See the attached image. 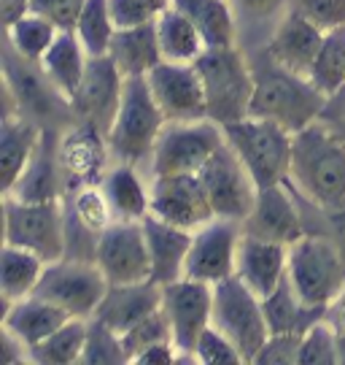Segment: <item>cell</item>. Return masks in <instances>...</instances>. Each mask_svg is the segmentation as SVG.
Instances as JSON below:
<instances>
[{
  "instance_id": "cell-1",
  "label": "cell",
  "mask_w": 345,
  "mask_h": 365,
  "mask_svg": "<svg viewBox=\"0 0 345 365\" xmlns=\"http://www.w3.org/2000/svg\"><path fill=\"white\" fill-rule=\"evenodd\" d=\"M289 182L324 214L345 209V138L324 119L294 133Z\"/></svg>"
},
{
  "instance_id": "cell-2",
  "label": "cell",
  "mask_w": 345,
  "mask_h": 365,
  "mask_svg": "<svg viewBox=\"0 0 345 365\" xmlns=\"http://www.w3.org/2000/svg\"><path fill=\"white\" fill-rule=\"evenodd\" d=\"M327 95L302 73L278 66L267 54L254 66V98L248 117L270 119L292 135L319 122L327 108Z\"/></svg>"
},
{
  "instance_id": "cell-3",
  "label": "cell",
  "mask_w": 345,
  "mask_h": 365,
  "mask_svg": "<svg viewBox=\"0 0 345 365\" xmlns=\"http://www.w3.org/2000/svg\"><path fill=\"white\" fill-rule=\"evenodd\" d=\"M165 114L156 106L146 76H127L124 78V92H122V103L116 111V119L108 133V146L111 157L116 163H127V165H141L152 163L154 144L159 138V133L165 128Z\"/></svg>"
},
{
  "instance_id": "cell-4",
  "label": "cell",
  "mask_w": 345,
  "mask_h": 365,
  "mask_svg": "<svg viewBox=\"0 0 345 365\" xmlns=\"http://www.w3.org/2000/svg\"><path fill=\"white\" fill-rule=\"evenodd\" d=\"M194 66L203 76L208 119L230 125L248 117L254 98V68L245 63L238 46L205 49Z\"/></svg>"
},
{
  "instance_id": "cell-5",
  "label": "cell",
  "mask_w": 345,
  "mask_h": 365,
  "mask_svg": "<svg viewBox=\"0 0 345 365\" xmlns=\"http://www.w3.org/2000/svg\"><path fill=\"white\" fill-rule=\"evenodd\" d=\"M227 144L238 152L256 187H275L289 182L292 170V144L294 135L281 125L259 117H243L230 125H221Z\"/></svg>"
},
{
  "instance_id": "cell-6",
  "label": "cell",
  "mask_w": 345,
  "mask_h": 365,
  "mask_svg": "<svg viewBox=\"0 0 345 365\" xmlns=\"http://www.w3.org/2000/svg\"><path fill=\"white\" fill-rule=\"evenodd\" d=\"M289 279L307 306L332 309L345 295V252L332 238L305 233L289 247Z\"/></svg>"
},
{
  "instance_id": "cell-7",
  "label": "cell",
  "mask_w": 345,
  "mask_h": 365,
  "mask_svg": "<svg viewBox=\"0 0 345 365\" xmlns=\"http://www.w3.org/2000/svg\"><path fill=\"white\" fill-rule=\"evenodd\" d=\"M213 327L238 346L245 363H254L267 344L270 327L262 298L238 274L213 284Z\"/></svg>"
},
{
  "instance_id": "cell-8",
  "label": "cell",
  "mask_w": 345,
  "mask_h": 365,
  "mask_svg": "<svg viewBox=\"0 0 345 365\" xmlns=\"http://www.w3.org/2000/svg\"><path fill=\"white\" fill-rule=\"evenodd\" d=\"M3 211H6L3 214L6 244L30 249L46 262L65 257L68 225L60 200H19L6 195Z\"/></svg>"
},
{
  "instance_id": "cell-9",
  "label": "cell",
  "mask_w": 345,
  "mask_h": 365,
  "mask_svg": "<svg viewBox=\"0 0 345 365\" xmlns=\"http://www.w3.org/2000/svg\"><path fill=\"white\" fill-rule=\"evenodd\" d=\"M108 292V279L102 276L97 262L78 260V257H60L46 262L41 282L33 295L51 300L70 317L92 319L100 300Z\"/></svg>"
},
{
  "instance_id": "cell-10",
  "label": "cell",
  "mask_w": 345,
  "mask_h": 365,
  "mask_svg": "<svg viewBox=\"0 0 345 365\" xmlns=\"http://www.w3.org/2000/svg\"><path fill=\"white\" fill-rule=\"evenodd\" d=\"M221 144H224V130L213 119L165 122L149 163L152 176L200 173V168Z\"/></svg>"
},
{
  "instance_id": "cell-11",
  "label": "cell",
  "mask_w": 345,
  "mask_h": 365,
  "mask_svg": "<svg viewBox=\"0 0 345 365\" xmlns=\"http://www.w3.org/2000/svg\"><path fill=\"white\" fill-rule=\"evenodd\" d=\"M197 176L203 182L208 200H211L213 214L218 220H232L243 225V220L254 209L259 187H256L254 176L248 173V168L240 163L238 152L227 144V138L211 155V160L200 168Z\"/></svg>"
},
{
  "instance_id": "cell-12",
  "label": "cell",
  "mask_w": 345,
  "mask_h": 365,
  "mask_svg": "<svg viewBox=\"0 0 345 365\" xmlns=\"http://www.w3.org/2000/svg\"><path fill=\"white\" fill-rule=\"evenodd\" d=\"M95 262L108 284H135L152 279L143 222L114 220L100 235H95Z\"/></svg>"
},
{
  "instance_id": "cell-13",
  "label": "cell",
  "mask_w": 345,
  "mask_h": 365,
  "mask_svg": "<svg viewBox=\"0 0 345 365\" xmlns=\"http://www.w3.org/2000/svg\"><path fill=\"white\" fill-rule=\"evenodd\" d=\"M162 309L173 327V344L181 360H194L197 341L205 327L213 325V284L186 276L162 284Z\"/></svg>"
},
{
  "instance_id": "cell-14",
  "label": "cell",
  "mask_w": 345,
  "mask_h": 365,
  "mask_svg": "<svg viewBox=\"0 0 345 365\" xmlns=\"http://www.w3.org/2000/svg\"><path fill=\"white\" fill-rule=\"evenodd\" d=\"M124 73L119 71L111 54L90 57L87 73L78 84L76 95L70 98V111L76 122H87L92 128L111 133V125L116 119L122 92H124Z\"/></svg>"
},
{
  "instance_id": "cell-15",
  "label": "cell",
  "mask_w": 345,
  "mask_h": 365,
  "mask_svg": "<svg viewBox=\"0 0 345 365\" xmlns=\"http://www.w3.org/2000/svg\"><path fill=\"white\" fill-rule=\"evenodd\" d=\"M243 238V225L232 220H211L194 230L192 249L186 257V279L205 284H218L238 274V249Z\"/></svg>"
},
{
  "instance_id": "cell-16",
  "label": "cell",
  "mask_w": 345,
  "mask_h": 365,
  "mask_svg": "<svg viewBox=\"0 0 345 365\" xmlns=\"http://www.w3.org/2000/svg\"><path fill=\"white\" fill-rule=\"evenodd\" d=\"M149 87L156 106L162 108L167 122H194L208 119L203 76L194 63H173L162 60L149 73Z\"/></svg>"
},
{
  "instance_id": "cell-17",
  "label": "cell",
  "mask_w": 345,
  "mask_h": 365,
  "mask_svg": "<svg viewBox=\"0 0 345 365\" xmlns=\"http://www.w3.org/2000/svg\"><path fill=\"white\" fill-rule=\"evenodd\" d=\"M152 214L156 220L192 233L200 230L205 222L216 220L197 173L152 176Z\"/></svg>"
},
{
  "instance_id": "cell-18",
  "label": "cell",
  "mask_w": 345,
  "mask_h": 365,
  "mask_svg": "<svg viewBox=\"0 0 345 365\" xmlns=\"http://www.w3.org/2000/svg\"><path fill=\"white\" fill-rule=\"evenodd\" d=\"M243 233L283 247H292L305 235L302 214L292 195L286 192V184L262 187L256 192L254 209L243 220Z\"/></svg>"
},
{
  "instance_id": "cell-19",
  "label": "cell",
  "mask_w": 345,
  "mask_h": 365,
  "mask_svg": "<svg viewBox=\"0 0 345 365\" xmlns=\"http://www.w3.org/2000/svg\"><path fill=\"white\" fill-rule=\"evenodd\" d=\"M324 36L327 33L321 27L313 25L297 9L286 6V14H283V19L275 27L265 54H267L270 60H275L278 66L307 76L313 63H316V54H319L321 43H324Z\"/></svg>"
},
{
  "instance_id": "cell-20",
  "label": "cell",
  "mask_w": 345,
  "mask_h": 365,
  "mask_svg": "<svg viewBox=\"0 0 345 365\" xmlns=\"http://www.w3.org/2000/svg\"><path fill=\"white\" fill-rule=\"evenodd\" d=\"M60 168L68 173V179L78 187L84 184H102L108 173V135L97 128H92L87 122H78L70 133H65L60 141Z\"/></svg>"
},
{
  "instance_id": "cell-21",
  "label": "cell",
  "mask_w": 345,
  "mask_h": 365,
  "mask_svg": "<svg viewBox=\"0 0 345 365\" xmlns=\"http://www.w3.org/2000/svg\"><path fill=\"white\" fill-rule=\"evenodd\" d=\"M156 309H162V284H156L152 279L135 282V284H108V292L92 319L108 325L122 336L124 330H129Z\"/></svg>"
},
{
  "instance_id": "cell-22",
  "label": "cell",
  "mask_w": 345,
  "mask_h": 365,
  "mask_svg": "<svg viewBox=\"0 0 345 365\" xmlns=\"http://www.w3.org/2000/svg\"><path fill=\"white\" fill-rule=\"evenodd\" d=\"M146 230V244H149V257H152V282L156 284H170L184 279L186 271V257L192 249V230H184L176 225L156 220L149 214L143 220Z\"/></svg>"
},
{
  "instance_id": "cell-23",
  "label": "cell",
  "mask_w": 345,
  "mask_h": 365,
  "mask_svg": "<svg viewBox=\"0 0 345 365\" xmlns=\"http://www.w3.org/2000/svg\"><path fill=\"white\" fill-rule=\"evenodd\" d=\"M286 274H289V247L243 233L238 249V276L259 298H267L286 279Z\"/></svg>"
},
{
  "instance_id": "cell-24",
  "label": "cell",
  "mask_w": 345,
  "mask_h": 365,
  "mask_svg": "<svg viewBox=\"0 0 345 365\" xmlns=\"http://www.w3.org/2000/svg\"><path fill=\"white\" fill-rule=\"evenodd\" d=\"M41 125L36 119L25 117V114H9L3 117V128H0V182H3V192L9 195L16 182L22 179L27 165L33 163V157L43 144Z\"/></svg>"
},
{
  "instance_id": "cell-25",
  "label": "cell",
  "mask_w": 345,
  "mask_h": 365,
  "mask_svg": "<svg viewBox=\"0 0 345 365\" xmlns=\"http://www.w3.org/2000/svg\"><path fill=\"white\" fill-rule=\"evenodd\" d=\"M68 319H73V317L65 309L54 306L51 300L38 298V295L22 300L3 298V327H9L14 336H19L30 349L43 339H49Z\"/></svg>"
},
{
  "instance_id": "cell-26",
  "label": "cell",
  "mask_w": 345,
  "mask_h": 365,
  "mask_svg": "<svg viewBox=\"0 0 345 365\" xmlns=\"http://www.w3.org/2000/svg\"><path fill=\"white\" fill-rule=\"evenodd\" d=\"M262 306H265V317H267L270 336H302L305 330H310L329 314V309L307 306L305 300L297 295L289 274L262 300Z\"/></svg>"
},
{
  "instance_id": "cell-27",
  "label": "cell",
  "mask_w": 345,
  "mask_h": 365,
  "mask_svg": "<svg viewBox=\"0 0 345 365\" xmlns=\"http://www.w3.org/2000/svg\"><path fill=\"white\" fill-rule=\"evenodd\" d=\"M108 54L124 76H146L154 66H159L165 57L156 38V19L138 27L116 30Z\"/></svg>"
},
{
  "instance_id": "cell-28",
  "label": "cell",
  "mask_w": 345,
  "mask_h": 365,
  "mask_svg": "<svg viewBox=\"0 0 345 365\" xmlns=\"http://www.w3.org/2000/svg\"><path fill=\"white\" fill-rule=\"evenodd\" d=\"M87 63H90V52L84 49L76 30H60L46 57L41 60V68L51 84L70 101L87 73Z\"/></svg>"
},
{
  "instance_id": "cell-29",
  "label": "cell",
  "mask_w": 345,
  "mask_h": 365,
  "mask_svg": "<svg viewBox=\"0 0 345 365\" xmlns=\"http://www.w3.org/2000/svg\"><path fill=\"white\" fill-rule=\"evenodd\" d=\"M102 192L111 203L114 220L122 222H143L152 214V190H146L135 165L119 163L102 179Z\"/></svg>"
},
{
  "instance_id": "cell-30",
  "label": "cell",
  "mask_w": 345,
  "mask_h": 365,
  "mask_svg": "<svg viewBox=\"0 0 345 365\" xmlns=\"http://www.w3.org/2000/svg\"><path fill=\"white\" fill-rule=\"evenodd\" d=\"M156 38L162 57L173 63H194L208 49L197 25L176 6H170L156 16Z\"/></svg>"
},
{
  "instance_id": "cell-31",
  "label": "cell",
  "mask_w": 345,
  "mask_h": 365,
  "mask_svg": "<svg viewBox=\"0 0 345 365\" xmlns=\"http://www.w3.org/2000/svg\"><path fill=\"white\" fill-rule=\"evenodd\" d=\"M192 19L208 49L235 46V14L230 0H170Z\"/></svg>"
},
{
  "instance_id": "cell-32",
  "label": "cell",
  "mask_w": 345,
  "mask_h": 365,
  "mask_svg": "<svg viewBox=\"0 0 345 365\" xmlns=\"http://www.w3.org/2000/svg\"><path fill=\"white\" fill-rule=\"evenodd\" d=\"M46 260L36 252L6 244L0 255V295L6 300L30 298L41 282Z\"/></svg>"
},
{
  "instance_id": "cell-33",
  "label": "cell",
  "mask_w": 345,
  "mask_h": 365,
  "mask_svg": "<svg viewBox=\"0 0 345 365\" xmlns=\"http://www.w3.org/2000/svg\"><path fill=\"white\" fill-rule=\"evenodd\" d=\"M90 336V319H68L63 327H57L49 339H43L30 349V360L43 365H70L81 363V354Z\"/></svg>"
},
{
  "instance_id": "cell-34",
  "label": "cell",
  "mask_w": 345,
  "mask_h": 365,
  "mask_svg": "<svg viewBox=\"0 0 345 365\" xmlns=\"http://www.w3.org/2000/svg\"><path fill=\"white\" fill-rule=\"evenodd\" d=\"M9 33V46L16 54H22L30 63H38L46 57V52L51 49V43L57 38L60 27L54 25L51 19L41 16V14H25L22 19H16L14 25L6 27Z\"/></svg>"
},
{
  "instance_id": "cell-35",
  "label": "cell",
  "mask_w": 345,
  "mask_h": 365,
  "mask_svg": "<svg viewBox=\"0 0 345 365\" xmlns=\"http://www.w3.org/2000/svg\"><path fill=\"white\" fill-rule=\"evenodd\" d=\"M307 78L327 98H332L334 92L345 87V27H334L324 36V43H321Z\"/></svg>"
},
{
  "instance_id": "cell-36",
  "label": "cell",
  "mask_w": 345,
  "mask_h": 365,
  "mask_svg": "<svg viewBox=\"0 0 345 365\" xmlns=\"http://www.w3.org/2000/svg\"><path fill=\"white\" fill-rule=\"evenodd\" d=\"M49 135H43V144L33 157V163L27 165L22 179L16 182L9 195L19 200H57L60 197V184H57V163L51 157V149L46 146Z\"/></svg>"
},
{
  "instance_id": "cell-37",
  "label": "cell",
  "mask_w": 345,
  "mask_h": 365,
  "mask_svg": "<svg viewBox=\"0 0 345 365\" xmlns=\"http://www.w3.org/2000/svg\"><path fill=\"white\" fill-rule=\"evenodd\" d=\"M76 36L81 38L84 49L90 52V57L108 54L111 41L116 36V22L114 16H111L108 0H87L84 11L78 16Z\"/></svg>"
},
{
  "instance_id": "cell-38",
  "label": "cell",
  "mask_w": 345,
  "mask_h": 365,
  "mask_svg": "<svg viewBox=\"0 0 345 365\" xmlns=\"http://www.w3.org/2000/svg\"><path fill=\"white\" fill-rule=\"evenodd\" d=\"M73 214H76L78 225L84 230H90L92 235H100L114 222V211H111V203H108L100 184L78 187L76 197H73Z\"/></svg>"
},
{
  "instance_id": "cell-39",
  "label": "cell",
  "mask_w": 345,
  "mask_h": 365,
  "mask_svg": "<svg viewBox=\"0 0 345 365\" xmlns=\"http://www.w3.org/2000/svg\"><path fill=\"white\" fill-rule=\"evenodd\" d=\"M340 363V336L324 319L302 333L297 365H334Z\"/></svg>"
},
{
  "instance_id": "cell-40",
  "label": "cell",
  "mask_w": 345,
  "mask_h": 365,
  "mask_svg": "<svg viewBox=\"0 0 345 365\" xmlns=\"http://www.w3.org/2000/svg\"><path fill=\"white\" fill-rule=\"evenodd\" d=\"M159 341H173V327H170V319H167L165 309H156L154 314L143 317L141 322L124 330L122 333V344H124V352H127V360L132 363L143 349H149Z\"/></svg>"
},
{
  "instance_id": "cell-41",
  "label": "cell",
  "mask_w": 345,
  "mask_h": 365,
  "mask_svg": "<svg viewBox=\"0 0 345 365\" xmlns=\"http://www.w3.org/2000/svg\"><path fill=\"white\" fill-rule=\"evenodd\" d=\"M81 363L90 365H119L129 363L122 336L111 330L108 325H102L97 319H90V336H87V346L81 354Z\"/></svg>"
},
{
  "instance_id": "cell-42",
  "label": "cell",
  "mask_w": 345,
  "mask_h": 365,
  "mask_svg": "<svg viewBox=\"0 0 345 365\" xmlns=\"http://www.w3.org/2000/svg\"><path fill=\"white\" fill-rule=\"evenodd\" d=\"M194 360L203 365H238L245 363L243 354L238 352V346L232 344L218 327H205V333L197 341V349H194Z\"/></svg>"
},
{
  "instance_id": "cell-43",
  "label": "cell",
  "mask_w": 345,
  "mask_h": 365,
  "mask_svg": "<svg viewBox=\"0 0 345 365\" xmlns=\"http://www.w3.org/2000/svg\"><path fill=\"white\" fill-rule=\"evenodd\" d=\"M108 6H111L116 30H124V27L154 22L165 9H170V0H108Z\"/></svg>"
},
{
  "instance_id": "cell-44",
  "label": "cell",
  "mask_w": 345,
  "mask_h": 365,
  "mask_svg": "<svg viewBox=\"0 0 345 365\" xmlns=\"http://www.w3.org/2000/svg\"><path fill=\"white\" fill-rule=\"evenodd\" d=\"M289 6L307 16L324 33L345 27V0H289Z\"/></svg>"
},
{
  "instance_id": "cell-45",
  "label": "cell",
  "mask_w": 345,
  "mask_h": 365,
  "mask_svg": "<svg viewBox=\"0 0 345 365\" xmlns=\"http://www.w3.org/2000/svg\"><path fill=\"white\" fill-rule=\"evenodd\" d=\"M87 0H30V11L51 19L60 30H76Z\"/></svg>"
},
{
  "instance_id": "cell-46",
  "label": "cell",
  "mask_w": 345,
  "mask_h": 365,
  "mask_svg": "<svg viewBox=\"0 0 345 365\" xmlns=\"http://www.w3.org/2000/svg\"><path fill=\"white\" fill-rule=\"evenodd\" d=\"M299 339L302 336H270L267 344L262 346V352L256 354L254 363H297V352H299Z\"/></svg>"
},
{
  "instance_id": "cell-47",
  "label": "cell",
  "mask_w": 345,
  "mask_h": 365,
  "mask_svg": "<svg viewBox=\"0 0 345 365\" xmlns=\"http://www.w3.org/2000/svg\"><path fill=\"white\" fill-rule=\"evenodd\" d=\"M0 363L3 365L33 363L30 360V346L19 336H14L9 327H3V333H0Z\"/></svg>"
},
{
  "instance_id": "cell-48",
  "label": "cell",
  "mask_w": 345,
  "mask_h": 365,
  "mask_svg": "<svg viewBox=\"0 0 345 365\" xmlns=\"http://www.w3.org/2000/svg\"><path fill=\"white\" fill-rule=\"evenodd\" d=\"M181 360L179 349H176V344L173 341H159V344H154L149 349H143L132 363H141V365H170Z\"/></svg>"
},
{
  "instance_id": "cell-49",
  "label": "cell",
  "mask_w": 345,
  "mask_h": 365,
  "mask_svg": "<svg viewBox=\"0 0 345 365\" xmlns=\"http://www.w3.org/2000/svg\"><path fill=\"white\" fill-rule=\"evenodd\" d=\"M321 119L345 138V87L340 92H334L332 98L327 101V108H324Z\"/></svg>"
},
{
  "instance_id": "cell-50",
  "label": "cell",
  "mask_w": 345,
  "mask_h": 365,
  "mask_svg": "<svg viewBox=\"0 0 345 365\" xmlns=\"http://www.w3.org/2000/svg\"><path fill=\"white\" fill-rule=\"evenodd\" d=\"M230 3L248 16H270V14L281 11L283 6H289V0H230Z\"/></svg>"
},
{
  "instance_id": "cell-51",
  "label": "cell",
  "mask_w": 345,
  "mask_h": 365,
  "mask_svg": "<svg viewBox=\"0 0 345 365\" xmlns=\"http://www.w3.org/2000/svg\"><path fill=\"white\" fill-rule=\"evenodd\" d=\"M25 14H30V0H3V22H6V27L14 25L16 19H22Z\"/></svg>"
},
{
  "instance_id": "cell-52",
  "label": "cell",
  "mask_w": 345,
  "mask_h": 365,
  "mask_svg": "<svg viewBox=\"0 0 345 365\" xmlns=\"http://www.w3.org/2000/svg\"><path fill=\"white\" fill-rule=\"evenodd\" d=\"M334 306H337V336H343V339H345V295L337 300ZM334 306H332V309H334Z\"/></svg>"
}]
</instances>
